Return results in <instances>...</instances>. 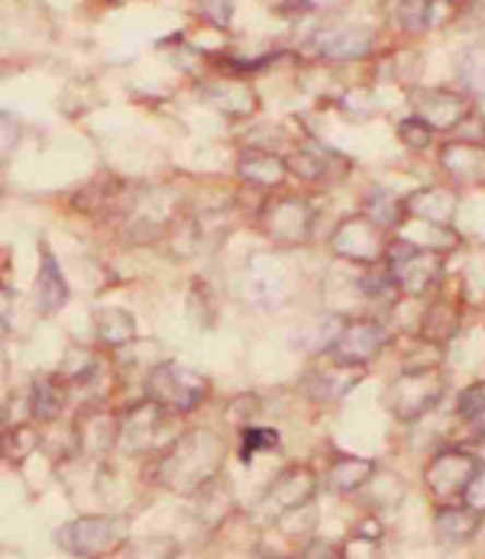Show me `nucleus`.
<instances>
[{
  "label": "nucleus",
  "mask_w": 485,
  "mask_h": 559,
  "mask_svg": "<svg viewBox=\"0 0 485 559\" xmlns=\"http://www.w3.org/2000/svg\"><path fill=\"white\" fill-rule=\"evenodd\" d=\"M221 460H224V443L211 430H191L168 447L159 466L162 485H168L178 495L201 491L217 476Z\"/></svg>",
  "instance_id": "1"
},
{
  "label": "nucleus",
  "mask_w": 485,
  "mask_h": 559,
  "mask_svg": "<svg viewBox=\"0 0 485 559\" xmlns=\"http://www.w3.org/2000/svg\"><path fill=\"white\" fill-rule=\"evenodd\" d=\"M389 275L402 295L421 298L427 295L443 275V255L430 246H417L411 240H395L389 246Z\"/></svg>",
  "instance_id": "2"
},
{
  "label": "nucleus",
  "mask_w": 485,
  "mask_h": 559,
  "mask_svg": "<svg viewBox=\"0 0 485 559\" xmlns=\"http://www.w3.org/2000/svg\"><path fill=\"white\" fill-rule=\"evenodd\" d=\"M146 395L150 401L162 404L165 411L188 414L208 399V379L178 362H162L159 369H153L146 379Z\"/></svg>",
  "instance_id": "3"
},
{
  "label": "nucleus",
  "mask_w": 485,
  "mask_h": 559,
  "mask_svg": "<svg viewBox=\"0 0 485 559\" xmlns=\"http://www.w3.org/2000/svg\"><path fill=\"white\" fill-rule=\"evenodd\" d=\"M127 518H79L66 524L56 540L75 557H104L127 540Z\"/></svg>",
  "instance_id": "4"
},
{
  "label": "nucleus",
  "mask_w": 485,
  "mask_h": 559,
  "mask_svg": "<svg viewBox=\"0 0 485 559\" xmlns=\"http://www.w3.org/2000/svg\"><path fill=\"white\" fill-rule=\"evenodd\" d=\"M389 246L392 242H386V227L376 217H369V214L346 217L336 227L333 240H330V249L340 259H350V262H359V265H372V262L386 259Z\"/></svg>",
  "instance_id": "5"
},
{
  "label": "nucleus",
  "mask_w": 485,
  "mask_h": 559,
  "mask_svg": "<svg viewBox=\"0 0 485 559\" xmlns=\"http://www.w3.org/2000/svg\"><path fill=\"white\" fill-rule=\"evenodd\" d=\"M389 343V333L382 323L376 320H350L340 326V333L333 336V343L327 346V359L343 362V366H366L369 359H376Z\"/></svg>",
  "instance_id": "6"
},
{
  "label": "nucleus",
  "mask_w": 485,
  "mask_h": 559,
  "mask_svg": "<svg viewBox=\"0 0 485 559\" xmlns=\"http://www.w3.org/2000/svg\"><path fill=\"white\" fill-rule=\"evenodd\" d=\"M443 395V379L434 369H407L402 379H395V385L389 389L386 404L395 417L402 420H417L421 414H427Z\"/></svg>",
  "instance_id": "7"
},
{
  "label": "nucleus",
  "mask_w": 485,
  "mask_h": 559,
  "mask_svg": "<svg viewBox=\"0 0 485 559\" xmlns=\"http://www.w3.org/2000/svg\"><path fill=\"white\" fill-rule=\"evenodd\" d=\"M414 117H421L430 130H457L473 117V100L450 87H421L411 91Z\"/></svg>",
  "instance_id": "8"
},
{
  "label": "nucleus",
  "mask_w": 485,
  "mask_h": 559,
  "mask_svg": "<svg viewBox=\"0 0 485 559\" xmlns=\"http://www.w3.org/2000/svg\"><path fill=\"white\" fill-rule=\"evenodd\" d=\"M262 227L279 246L308 242L315 230V207L305 198H279L262 211Z\"/></svg>",
  "instance_id": "9"
},
{
  "label": "nucleus",
  "mask_w": 485,
  "mask_h": 559,
  "mask_svg": "<svg viewBox=\"0 0 485 559\" xmlns=\"http://www.w3.org/2000/svg\"><path fill=\"white\" fill-rule=\"evenodd\" d=\"M480 473L476 460L463 450H443L440 456L430 460L427 473H424V481L430 488V495L443 504L457 501V498H466V488L473 476Z\"/></svg>",
  "instance_id": "10"
},
{
  "label": "nucleus",
  "mask_w": 485,
  "mask_h": 559,
  "mask_svg": "<svg viewBox=\"0 0 485 559\" xmlns=\"http://www.w3.org/2000/svg\"><path fill=\"white\" fill-rule=\"evenodd\" d=\"M315 49L330 62H356L366 59L372 52V29L366 26H350V23H336V26H323L315 36Z\"/></svg>",
  "instance_id": "11"
},
{
  "label": "nucleus",
  "mask_w": 485,
  "mask_h": 559,
  "mask_svg": "<svg viewBox=\"0 0 485 559\" xmlns=\"http://www.w3.org/2000/svg\"><path fill=\"white\" fill-rule=\"evenodd\" d=\"M162 427H165V407L146 399L120 414V447L130 453H143L159 440Z\"/></svg>",
  "instance_id": "12"
},
{
  "label": "nucleus",
  "mask_w": 485,
  "mask_h": 559,
  "mask_svg": "<svg viewBox=\"0 0 485 559\" xmlns=\"http://www.w3.org/2000/svg\"><path fill=\"white\" fill-rule=\"evenodd\" d=\"M457 194L443 185H430L421 188L414 194H407L402 204V217L417 221V224H434V227H450L457 217Z\"/></svg>",
  "instance_id": "13"
},
{
  "label": "nucleus",
  "mask_w": 485,
  "mask_h": 559,
  "mask_svg": "<svg viewBox=\"0 0 485 559\" xmlns=\"http://www.w3.org/2000/svg\"><path fill=\"white\" fill-rule=\"evenodd\" d=\"M315 488H318V479H315L311 469L292 466V469H285L279 479L272 481V488L265 491V508L275 511V518H282L288 511L305 508L315 498Z\"/></svg>",
  "instance_id": "14"
},
{
  "label": "nucleus",
  "mask_w": 485,
  "mask_h": 559,
  "mask_svg": "<svg viewBox=\"0 0 485 559\" xmlns=\"http://www.w3.org/2000/svg\"><path fill=\"white\" fill-rule=\"evenodd\" d=\"M201 91H204V100H211V104H214L221 114H227V117H249V114H256V107H259L252 87L240 79L208 81Z\"/></svg>",
  "instance_id": "15"
},
{
  "label": "nucleus",
  "mask_w": 485,
  "mask_h": 559,
  "mask_svg": "<svg viewBox=\"0 0 485 559\" xmlns=\"http://www.w3.org/2000/svg\"><path fill=\"white\" fill-rule=\"evenodd\" d=\"M443 168L450 171V178L457 181H485V146L480 143H470V140H457V143H447L443 153H440Z\"/></svg>",
  "instance_id": "16"
},
{
  "label": "nucleus",
  "mask_w": 485,
  "mask_h": 559,
  "mask_svg": "<svg viewBox=\"0 0 485 559\" xmlns=\"http://www.w3.org/2000/svg\"><path fill=\"white\" fill-rule=\"evenodd\" d=\"M237 171L242 181L259 185V188H275L288 178V162L265 150H246L237 159Z\"/></svg>",
  "instance_id": "17"
},
{
  "label": "nucleus",
  "mask_w": 485,
  "mask_h": 559,
  "mask_svg": "<svg viewBox=\"0 0 485 559\" xmlns=\"http://www.w3.org/2000/svg\"><path fill=\"white\" fill-rule=\"evenodd\" d=\"M69 301V285H66V275L56 262V255L49 249H43V259H39V275H36V305L43 314H56L62 305Z\"/></svg>",
  "instance_id": "18"
},
{
  "label": "nucleus",
  "mask_w": 485,
  "mask_h": 559,
  "mask_svg": "<svg viewBox=\"0 0 485 559\" xmlns=\"http://www.w3.org/2000/svg\"><path fill=\"white\" fill-rule=\"evenodd\" d=\"M91 323H94V333L104 346L123 349L137 340V320L123 308H94Z\"/></svg>",
  "instance_id": "19"
},
{
  "label": "nucleus",
  "mask_w": 485,
  "mask_h": 559,
  "mask_svg": "<svg viewBox=\"0 0 485 559\" xmlns=\"http://www.w3.org/2000/svg\"><path fill=\"white\" fill-rule=\"evenodd\" d=\"M359 379H363V369L359 366H343V362H333L330 359L321 372L311 376V392H315V399L336 401L343 399L346 392H353Z\"/></svg>",
  "instance_id": "20"
},
{
  "label": "nucleus",
  "mask_w": 485,
  "mask_h": 559,
  "mask_svg": "<svg viewBox=\"0 0 485 559\" xmlns=\"http://www.w3.org/2000/svg\"><path fill=\"white\" fill-rule=\"evenodd\" d=\"M476 527H480V514L473 508L453 504V508H443L437 514V537H440V544H466L476 534Z\"/></svg>",
  "instance_id": "21"
},
{
  "label": "nucleus",
  "mask_w": 485,
  "mask_h": 559,
  "mask_svg": "<svg viewBox=\"0 0 485 559\" xmlns=\"http://www.w3.org/2000/svg\"><path fill=\"white\" fill-rule=\"evenodd\" d=\"M372 476H376V463H369V460H356V456H343V460H336V463L330 466L327 481H330V488H333V491L350 495V491H356L359 485H366Z\"/></svg>",
  "instance_id": "22"
},
{
  "label": "nucleus",
  "mask_w": 485,
  "mask_h": 559,
  "mask_svg": "<svg viewBox=\"0 0 485 559\" xmlns=\"http://www.w3.org/2000/svg\"><path fill=\"white\" fill-rule=\"evenodd\" d=\"M460 330V308H453L450 301H434L427 311H424V323H421V336L427 343H443L450 336H457Z\"/></svg>",
  "instance_id": "23"
},
{
  "label": "nucleus",
  "mask_w": 485,
  "mask_h": 559,
  "mask_svg": "<svg viewBox=\"0 0 485 559\" xmlns=\"http://www.w3.org/2000/svg\"><path fill=\"white\" fill-rule=\"evenodd\" d=\"M62 404H66V389H62L59 382H52V379H36L33 395H29V411H33L36 420H43V424L56 420L59 411H62Z\"/></svg>",
  "instance_id": "24"
},
{
  "label": "nucleus",
  "mask_w": 485,
  "mask_h": 559,
  "mask_svg": "<svg viewBox=\"0 0 485 559\" xmlns=\"http://www.w3.org/2000/svg\"><path fill=\"white\" fill-rule=\"evenodd\" d=\"M460 79L473 91H485V46H473L460 62Z\"/></svg>",
  "instance_id": "25"
},
{
  "label": "nucleus",
  "mask_w": 485,
  "mask_h": 559,
  "mask_svg": "<svg viewBox=\"0 0 485 559\" xmlns=\"http://www.w3.org/2000/svg\"><path fill=\"white\" fill-rule=\"evenodd\" d=\"M430 136H434V130L421 120V117H407L399 123V140H402L407 150H427L430 146Z\"/></svg>",
  "instance_id": "26"
},
{
  "label": "nucleus",
  "mask_w": 485,
  "mask_h": 559,
  "mask_svg": "<svg viewBox=\"0 0 485 559\" xmlns=\"http://www.w3.org/2000/svg\"><path fill=\"white\" fill-rule=\"evenodd\" d=\"M279 447V433L275 430H259V427H246L242 430V460L249 463L252 453L259 450H275Z\"/></svg>",
  "instance_id": "27"
},
{
  "label": "nucleus",
  "mask_w": 485,
  "mask_h": 559,
  "mask_svg": "<svg viewBox=\"0 0 485 559\" xmlns=\"http://www.w3.org/2000/svg\"><path fill=\"white\" fill-rule=\"evenodd\" d=\"M483 407H485V382H476V385H470V389L460 395V417L476 420Z\"/></svg>",
  "instance_id": "28"
},
{
  "label": "nucleus",
  "mask_w": 485,
  "mask_h": 559,
  "mask_svg": "<svg viewBox=\"0 0 485 559\" xmlns=\"http://www.w3.org/2000/svg\"><path fill=\"white\" fill-rule=\"evenodd\" d=\"M343 559H379V554H376V537H363V534H356V537L346 544Z\"/></svg>",
  "instance_id": "29"
},
{
  "label": "nucleus",
  "mask_w": 485,
  "mask_h": 559,
  "mask_svg": "<svg viewBox=\"0 0 485 559\" xmlns=\"http://www.w3.org/2000/svg\"><path fill=\"white\" fill-rule=\"evenodd\" d=\"M466 508H473L476 514H485V463L466 488Z\"/></svg>",
  "instance_id": "30"
},
{
  "label": "nucleus",
  "mask_w": 485,
  "mask_h": 559,
  "mask_svg": "<svg viewBox=\"0 0 485 559\" xmlns=\"http://www.w3.org/2000/svg\"><path fill=\"white\" fill-rule=\"evenodd\" d=\"M298 559H340V554H336V547L327 544V540H311V544L301 550V557Z\"/></svg>",
  "instance_id": "31"
},
{
  "label": "nucleus",
  "mask_w": 485,
  "mask_h": 559,
  "mask_svg": "<svg viewBox=\"0 0 485 559\" xmlns=\"http://www.w3.org/2000/svg\"><path fill=\"white\" fill-rule=\"evenodd\" d=\"M473 424H476V427H480V430H483V433H485V407H483V411H480V417H476Z\"/></svg>",
  "instance_id": "32"
},
{
  "label": "nucleus",
  "mask_w": 485,
  "mask_h": 559,
  "mask_svg": "<svg viewBox=\"0 0 485 559\" xmlns=\"http://www.w3.org/2000/svg\"><path fill=\"white\" fill-rule=\"evenodd\" d=\"M272 3H275V7H279V10H285V7H288V3H298V0H272Z\"/></svg>",
  "instance_id": "33"
}]
</instances>
